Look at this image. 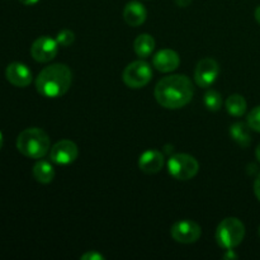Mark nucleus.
<instances>
[{
    "label": "nucleus",
    "instance_id": "f257e3e1",
    "mask_svg": "<svg viewBox=\"0 0 260 260\" xmlns=\"http://www.w3.org/2000/svg\"><path fill=\"white\" fill-rule=\"evenodd\" d=\"M193 85L187 75H169L162 78L155 86V99L168 109H179L193 98Z\"/></svg>",
    "mask_w": 260,
    "mask_h": 260
},
{
    "label": "nucleus",
    "instance_id": "f03ea898",
    "mask_svg": "<svg viewBox=\"0 0 260 260\" xmlns=\"http://www.w3.org/2000/svg\"><path fill=\"white\" fill-rule=\"evenodd\" d=\"M73 73L65 63H53L43 69L36 78V89L45 98H58L68 93Z\"/></svg>",
    "mask_w": 260,
    "mask_h": 260
},
{
    "label": "nucleus",
    "instance_id": "7ed1b4c3",
    "mask_svg": "<svg viewBox=\"0 0 260 260\" xmlns=\"http://www.w3.org/2000/svg\"><path fill=\"white\" fill-rule=\"evenodd\" d=\"M17 149L20 154L29 159H42L51 150L50 137L38 127L25 128L18 136Z\"/></svg>",
    "mask_w": 260,
    "mask_h": 260
},
{
    "label": "nucleus",
    "instance_id": "20e7f679",
    "mask_svg": "<svg viewBox=\"0 0 260 260\" xmlns=\"http://www.w3.org/2000/svg\"><path fill=\"white\" fill-rule=\"evenodd\" d=\"M245 238V226L239 218H223L216 229V241L222 249H234Z\"/></svg>",
    "mask_w": 260,
    "mask_h": 260
},
{
    "label": "nucleus",
    "instance_id": "39448f33",
    "mask_svg": "<svg viewBox=\"0 0 260 260\" xmlns=\"http://www.w3.org/2000/svg\"><path fill=\"white\" fill-rule=\"evenodd\" d=\"M168 172L177 180H190L198 174L200 164L189 154H174L168 159Z\"/></svg>",
    "mask_w": 260,
    "mask_h": 260
},
{
    "label": "nucleus",
    "instance_id": "423d86ee",
    "mask_svg": "<svg viewBox=\"0 0 260 260\" xmlns=\"http://www.w3.org/2000/svg\"><path fill=\"white\" fill-rule=\"evenodd\" d=\"M152 78V69L150 63H147L144 60H137L134 62L128 63L124 68L122 79L123 83L128 88L140 89L146 86L151 81Z\"/></svg>",
    "mask_w": 260,
    "mask_h": 260
},
{
    "label": "nucleus",
    "instance_id": "0eeeda50",
    "mask_svg": "<svg viewBox=\"0 0 260 260\" xmlns=\"http://www.w3.org/2000/svg\"><path fill=\"white\" fill-rule=\"evenodd\" d=\"M220 75V65L212 57L202 58L194 70V81L200 88H210Z\"/></svg>",
    "mask_w": 260,
    "mask_h": 260
},
{
    "label": "nucleus",
    "instance_id": "6e6552de",
    "mask_svg": "<svg viewBox=\"0 0 260 260\" xmlns=\"http://www.w3.org/2000/svg\"><path fill=\"white\" fill-rule=\"evenodd\" d=\"M170 235L177 243L193 244L200 240L202 235V229L192 220H180L172 226Z\"/></svg>",
    "mask_w": 260,
    "mask_h": 260
},
{
    "label": "nucleus",
    "instance_id": "1a4fd4ad",
    "mask_svg": "<svg viewBox=\"0 0 260 260\" xmlns=\"http://www.w3.org/2000/svg\"><path fill=\"white\" fill-rule=\"evenodd\" d=\"M79 156V147L71 140H60L50 150V159L53 164H73Z\"/></svg>",
    "mask_w": 260,
    "mask_h": 260
},
{
    "label": "nucleus",
    "instance_id": "9d476101",
    "mask_svg": "<svg viewBox=\"0 0 260 260\" xmlns=\"http://www.w3.org/2000/svg\"><path fill=\"white\" fill-rule=\"evenodd\" d=\"M58 52V43L48 36L38 37L30 47V55L37 62H48L53 60Z\"/></svg>",
    "mask_w": 260,
    "mask_h": 260
},
{
    "label": "nucleus",
    "instance_id": "9b49d317",
    "mask_svg": "<svg viewBox=\"0 0 260 260\" xmlns=\"http://www.w3.org/2000/svg\"><path fill=\"white\" fill-rule=\"evenodd\" d=\"M5 76L12 85L18 86V88H25L33 80L32 71L27 65L22 62L9 63L5 69Z\"/></svg>",
    "mask_w": 260,
    "mask_h": 260
},
{
    "label": "nucleus",
    "instance_id": "f8f14e48",
    "mask_svg": "<svg viewBox=\"0 0 260 260\" xmlns=\"http://www.w3.org/2000/svg\"><path fill=\"white\" fill-rule=\"evenodd\" d=\"M180 57L178 52L170 48H164L155 53L152 57V65L160 73H172L179 68Z\"/></svg>",
    "mask_w": 260,
    "mask_h": 260
},
{
    "label": "nucleus",
    "instance_id": "ddd939ff",
    "mask_svg": "<svg viewBox=\"0 0 260 260\" xmlns=\"http://www.w3.org/2000/svg\"><path fill=\"white\" fill-rule=\"evenodd\" d=\"M164 167V155L159 150L150 149L142 152L139 157V168L146 174H156Z\"/></svg>",
    "mask_w": 260,
    "mask_h": 260
},
{
    "label": "nucleus",
    "instance_id": "4468645a",
    "mask_svg": "<svg viewBox=\"0 0 260 260\" xmlns=\"http://www.w3.org/2000/svg\"><path fill=\"white\" fill-rule=\"evenodd\" d=\"M147 18V10L144 4L140 2L132 0L126 4L123 9V19L131 27H139L144 24Z\"/></svg>",
    "mask_w": 260,
    "mask_h": 260
},
{
    "label": "nucleus",
    "instance_id": "2eb2a0df",
    "mask_svg": "<svg viewBox=\"0 0 260 260\" xmlns=\"http://www.w3.org/2000/svg\"><path fill=\"white\" fill-rule=\"evenodd\" d=\"M251 128L248 124V122H236L231 124L229 134L230 137L241 147H248L251 144Z\"/></svg>",
    "mask_w": 260,
    "mask_h": 260
},
{
    "label": "nucleus",
    "instance_id": "dca6fc26",
    "mask_svg": "<svg viewBox=\"0 0 260 260\" xmlns=\"http://www.w3.org/2000/svg\"><path fill=\"white\" fill-rule=\"evenodd\" d=\"M33 177L41 184H48L55 178V169H53L52 164L46 160H38L33 167Z\"/></svg>",
    "mask_w": 260,
    "mask_h": 260
},
{
    "label": "nucleus",
    "instance_id": "f3484780",
    "mask_svg": "<svg viewBox=\"0 0 260 260\" xmlns=\"http://www.w3.org/2000/svg\"><path fill=\"white\" fill-rule=\"evenodd\" d=\"M134 50L139 57L146 58L154 52L155 50V40L152 36L147 35V33H142V35L137 36L136 40L134 42Z\"/></svg>",
    "mask_w": 260,
    "mask_h": 260
},
{
    "label": "nucleus",
    "instance_id": "a211bd4d",
    "mask_svg": "<svg viewBox=\"0 0 260 260\" xmlns=\"http://www.w3.org/2000/svg\"><path fill=\"white\" fill-rule=\"evenodd\" d=\"M225 107L230 116L241 117L245 114L246 108H248V103H246L245 98L243 95H240V94H233V95H230L226 99Z\"/></svg>",
    "mask_w": 260,
    "mask_h": 260
},
{
    "label": "nucleus",
    "instance_id": "6ab92c4d",
    "mask_svg": "<svg viewBox=\"0 0 260 260\" xmlns=\"http://www.w3.org/2000/svg\"><path fill=\"white\" fill-rule=\"evenodd\" d=\"M203 103L208 111L217 112L222 107V96L218 91L210 89V90L206 91L205 96H203Z\"/></svg>",
    "mask_w": 260,
    "mask_h": 260
},
{
    "label": "nucleus",
    "instance_id": "aec40b11",
    "mask_svg": "<svg viewBox=\"0 0 260 260\" xmlns=\"http://www.w3.org/2000/svg\"><path fill=\"white\" fill-rule=\"evenodd\" d=\"M56 41H57L58 46H61V47H69L75 41V33L71 29H62L56 36Z\"/></svg>",
    "mask_w": 260,
    "mask_h": 260
},
{
    "label": "nucleus",
    "instance_id": "412c9836",
    "mask_svg": "<svg viewBox=\"0 0 260 260\" xmlns=\"http://www.w3.org/2000/svg\"><path fill=\"white\" fill-rule=\"evenodd\" d=\"M248 124L253 131L260 134V106L251 109L248 114Z\"/></svg>",
    "mask_w": 260,
    "mask_h": 260
},
{
    "label": "nucleus",
    "instance_id": "4be33fe9",
    "mask_svg": "<svg viewBox=\"0 0 260 260\" xmlns=\"http://www.w3.org/2000/svg\"><path fill=\"white\" fill-rule=\"evenodd\" d=\"M81 260H104V255H102L101 253H98V251L95 250H91V251H88V253L83 254V255L80 256Z\"/></svg>",
    "mask_w": 260,
    "mask_h": 260
},
{
    "label": "nucleus",
    "instance_id": "5701e85b",
    "mask_svg": "<svg viewBox=\"0 0 260 260\" xmlns=\"http://www.w3.org/2000/svg\"><path fill=\"white\" fill-rule=\"evenodd\" d=\"M254 193H255L256 198H258V201L260 202V173L258 177H256L255 182H254Z\"/></svg>",
    "mask_w": 260,
    "mask_h": 260
},
{
    "label": "nucleus",
    "instance_id": "b1692460",
    "mask_svg": "<svg viewBox=\"0 0 260 260\" xmlns=\"http://www.w3.org/2000/svg\"><path fill=\"white\" fill-rule=\"evenodd\" d=\"M226 251H228V253H226L225 255H223V258H225V259H236V258H238V255H236V254L234 253L233 249H228V250H226Z\"/></svg>",
    "mask_w": 260,
    "mask_h": 260
},
{
    "label": "nucleus",
    "instance_id": "393cba45",
    "mask_svg": "<svg viewBox=\"0 0 260 260\" xmlns=\"http://www.w3.org/2000/svg\"><path fill=\"white\" fill-rule=\"evenodd\" d=\"M190 2H192V0H175V3L178 4V7H180V8L188 7V5L190 4Z\"/></svg>",
    "mask_w": 260,
    "mask_h": 260
},
{
    "label": "nucleus",
    "instance_id": "a878e982",
    "mask_svg": "<svg viewBox=\"0 0 260 260\" xmlns=\"http://www.w3.org/2000/svg\"><path fill=\"white\" fill-rule=\"evenodd\" d=\"M19 2L22 3L23 5H27V7H30V5L37 4V3L40 2V0H19Z\"/></svg>",
    "mask_w": 260,
    "mask_h": 260
},
{
    "label": "nucleus",
    "instance_id": "bb28decb",
    "mask_svg": "<svg viewBox=\"0 0 260 260\" xmlns=\"http://www.w3.org/2000/svg\"><path fill=\"white\" fill-rule=\"evenodd\" d=\"M255 19H256V22L260 24V5L255 9Z\"/></svg>",
    "mask_w": 260,
    "mask_h": 260
},
{
    "label": "nucleus",
    "instance_id": "cd10ccee",
    "mask_svg": "<svg viewBox=\"0 0 260 260\" xmlns=\"http://www.w3.org/2000/svg\"><path fill=\"white\" fill-rule=\"evenodd\" d=\"M255 156H256V160L260 162V144L258 145V147H256L255 150Z\"/></svg>",
    "mask_w": 260,
    "mask_h": 260
},
{
    "label": "nucleus",
    "instance_id": "c85d7f7f",
    "mask_svg": "<svg viewBox=\"0 0 260 260\" xmlns=\"http://www.w3.org/2000/svg\"><path fill=\"white\" fill-rule=\"evenodd\" d=\"M3 144H4V137H3V134H2V131H0V150H2V147H3Z\"/></svg>",
    "mask_w": 260,
    "mask_h": 260
},
{
    "label": "nucleus",
    "instance_id": "c756f323",
    "mask_svg": "<svg viewBox=\"0 0 260 260\" xmlns=\"http://www.w3.org/2000/svg\"><path fill=\"white\" fill-rule=\"evenodd\" d=\"M258 233H259V236H260V226H259V230H258Z\"/></svg>",
    "mask_w": 260,
    "mask_h": 260
}]
</instances>
